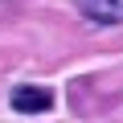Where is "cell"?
Wrapping results in <instances>:
<instances>
[{
	"label": "cell",
	"instance_id": "6da1fadb",
	"mask_svg": "<svg viewBox=\"0 0 123 123\" xmlns=\"http://www.w3.org/2000/svg\"><path fill=\"white\" fill-rule=\"evenodd\" d=\"M8 103H12L17 115H45L53 107V90L49 86H37V82H25V86H12Z\"/></svg>",
	"mask_w": 123,
	"mask_h": 123
},
{
	"label": "cell",
	"instance_id": "7a4b0ae2",
	"mask_svg": "<svg viewBox=\"0 0 123 123\" xmlns=\"http://www.w3.org/2000/svg\"><path fill=\"white\" fill-rule=\"evenodd\" d=\"M90 25H123V0H74Z\"/></svg>",
	"mask_w": 123,
	"mask_h": 123
}]
</instances>
